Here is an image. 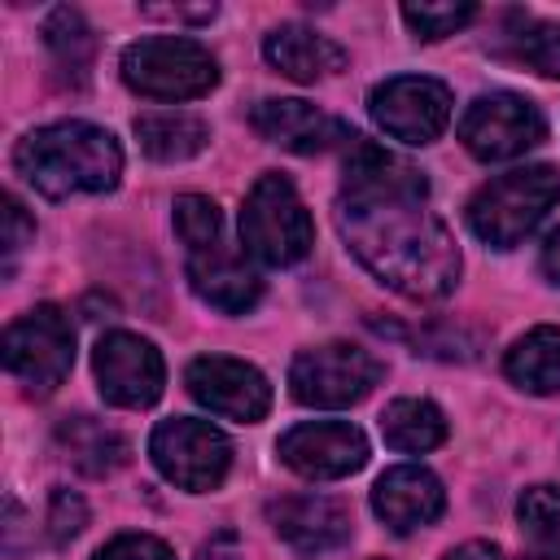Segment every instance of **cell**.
Returning <instances> with one entry per match:
<instances>
[{
    "label": "cell",
    "instance_id": "cell-23",
    "mask_svg": "<svg viewBox=\"0 0 560 560\" xmlns=\"http://www.w3.org/2000/svg\"><path fill=\"white\" fill-rule=\"evenodd\" d=\"M381 438L394 451L420 455V451H433L446 442V416L429 398H394L381 411Z\"/></svg>",
    "mask_w": 560,
    "mask_h": 560
},
{
    "label": "cell",
    "instance_id": "cell-10",
    "mask_svg": "<svg viewBox=\"0 0 560 560\" xmlns=\"http://www.w3.org/2000/svg\"><path fill=\"white\" fill-rule=\"evenodd\" d=\"M372 122L402 144H433L451 122V88L429 74H394L368 96Z\"/></svg>",
    "mask_w": 560,
    "mask_h": 560
},
{
    "label": "cell",
    "instance_id": "cell-15",
    "mask_svg": "<svg viewBox=\"0 0 560 560\" xmlns=\"http://www.w3.org/2000/svg\"><path fill=\"white\" fill-rule=\"evenodd\" d=\"M372 512L394 529V534H411L433 525L446 512V490L442 481L420 468V464H398L389 472L376 477L372 486Z\"/></svg>",
    "mask_w": 560,
    "mask_h": 560
},
{
    "label": "cell",
    "instance_id": "cell-19",
    "mask_svg": "<svg viewBox=\"0 0 560 560\" xmlns=\"http://www.w3.org/2000/svg\"><path fill=\"white\" fill-rule=\"evenodd\" d=\"M490 48L512 66H525L542 79H560V22L512 9L503 13V31L494 35Z\"/></svg>",
    "mask_w": 560,
    "mask_h": 560
},
{
    "label": "cell",
    "instance_id": "cell-25",
    "mask_svg": "<svg viewBox=\"0 0 560 560\" xmlns=\"http://www.w3.org/2000/svg\"><path fill=\"white\" fill-rule=\"evenodd\" d=\"M175 236L184 241L188 254L219 245L223 241V214H219V206L210 197H201V192L175 197Z\"/></svg>",
    "mask_w": 560,
    "mask_h": 560
},
{
    "label": "cell",
    "instance_id": "cell-9",
    "mask_svg": "<svg viewBox=\"0 0 560 560\" xmlns=\"http://www.w3.org/2000/svg\"><path fill=\"white\" fill-rule=\"evenodd\" d=\"M547 118L534 101L516 92H486L459 114V140L477 162H512L542 144Z\"/></svg>",
    "mask_w": 560,
    "mask_h": 560
},
{
    "label": "cell",
    "instance_id": "cell-28",
    "mask_svg": "<svg viewBox=\"0 0 560 560\" xmlns=\"http://www.w3.org/2000/svg\"><path fill=\"white\" fill-rule=\"evenodd\" d=\"M48 538L57 542V547H66L70 538H79L83 534V525H88V503L74 494V490H66V486H57L52 494H48Z\"/></svg>",
    "mask_w": 560,
    "mask_h": 560
},
{
    "label": "cell",
    "instance_id": "cell-16",
    "mask_svg": "<svg viewBox=\"0 0 560 560\" xmlns=\"http://www.w3.org/2000/svg\"><path fill=\"white\" fill-rule=\"evenodd\" d=\"M249 122H254V131L262 140L289 149V153H324L332 144H350L354 140V131L341 118L324 114L311 101H258Z\"/></svg>",
    "mask_w": 560,
    "mask_h": 560
},
{
    "label": "cell",
    "instance_id": "cell-30",
    "mask_svg": "<svg viewBox=\"0 0 560 560\" xmlns=\"http://www.w3.org/2000/svg\"><path fill=\"white\" fill-rule=\"evenodd\" d=\"M0 219H4V271H13L18 254L35 241V223H31V214L22 210V201H18V197H4Z\"/></svg>",
    "mask_w": 560,
    "mask_h": 560
},
{
    "label": "cell",
    "instance_id": "cell-29",
    "mask_svg": "<svg viewBox=\"0 0 560 560\" xmlns=\"http://www.w3.org/2000/svg\"><path fill=\"white\" fill-rule=\"evenodd\" d=\"M96 560H175V551L153 534H118L96 551Z\"/></svg>",
    "mask_w": 560,
    "mask_h": 560
},
{
    "label": "cell",
    "instance_id": "cell-35",
    "mask_svg": "<svg viewBox=\"0 0 560 560\" xmlns=\"http://www.w3.org/2000/svg\"><path fill=\"white\" fill-rule=\"evenodd\" d=\"M521 560H560V547H542V551H534V556H521Z\"/></svg>",
    "mask_w": 560,
    "mask_h": 560
},
{
    "label": "cell",
    "instance_id": "cell-2",
    "mask_svg": "<svg viewBox=\"0 0 560 560\" xmlns=\"http://www.w3.org/2000/svg\"><path fill=\"white\" fill-rule=\"evenodd\" d=\"M13 166L44 197L109 192L122 175V149L105 127L70 118L22 136L13 149Z\"/></svg>",
    "mask_w": 560,
    "mask_h": 560
},
{
    "label": "cell",
    "instance_id": "cell-22",
    "mask_svg": "<svg viewBox=\"0 0 560 560\" xmlns=\"http://www.w3.org/2000/svg\"><path fill=\"white\" fill-rule=\"evenodd\" d=\"M136 140L153 162H188L210 144V127L184 109H153L136 118Z\"/></svg>",
    "mask_w": 560,
    "mask_h": 560
},
{
    "label": "cell",
    "instance_id": "cell-27",
    "mask_svg": "<svg viewBox=\"0 0 560 560\" xmlns=\"http://www.w3.org/2000/svg\"><path fill=\"white\" fill-rule=\"evenodd\" d=\"M516 516H521V529L529 538L551 542L560 534V486H529L516 499Z\"/></svg>",
    "mask_w": 560,
    "mask_h": 560
},
{
    "label": "cell",
    "instance_id": "cell-13",
    "mask_svg": "<svg viewBox=\"0 0 560 560\" xmlns=\"http://www.w3.org/2000/svg\"><path fill=\"white\" fill-rule=\"evenodd\" d=\"M280 464L311 481H341L368 464V438L350 420H306L280 438Z\"/></svg>",
    "mask_w": 560,
    "mask_h": 560
},
{
    "label": "cell",
    "instance_id": "cell-5",
    "mask_svg": "<svg viewBox=\"0 0 560 560\" xmlns=\"http://www.w3.org/2000/svg\"><path fill=\"white\" fill-rule=\"evenodd\" d=\"M122 83L149 101H197L219 83V61L197 39L149 35L122 48Z\"/></svg>",
    "mask_w": 560,
    "mask_h": 560
},
{
    "label": "cell",
    "instance_id": "cell-12",
    "mask_svg": "<svg viewBox=\"0 0 560 560\" xmlns=\"http://www.w3.org/2000/svg\"><path fill=\"white\" fill-rule=\"evenodd\" d=\"M184 385L188 394L223 416V420H241V424H258L267 411H271V385L267 376L245 363V359H228V354H201L188 363L184 372Z\"/></svg>",
    "mask_w": 560,
    "mask_h": 560
},
{
    "label": "cell",
    "instance_id": "cell-14",
    "mask_svg": "<svg viewBox=\"0 0 560 560\" xmlns=\"http://www.w3.org/2000/svg\"><path fill=\"white\" fill-rule=\"evenodd\" d=\"M267 521L271 529L298 551V556H324L337 551L341 542H350L354 534V516L341 499L328 494H284L276 503H267Z\"/></svg>",
    "mask_w": 560,
    "mask_h": 560
},
{
    "label": "cell",
    "instance_id": "cell-26",
    "mask_svg": "<svg viewBox=\"0 0 560 560\" xmlns=\"http://www.w3.org/2000/svg\"><path fill=\"white\" fill-rule=\"evenodd\" d=\"M477 18V4H402V22L416 39H446Z\"/></svg>",
    "mask_w": 560,
    "mask_h": 560
},
{
    "label": "cell",
    "instance_id": "cell-4",
    "mask_svg": "<svg viewBox=\"0 0 560 560\" xmlns=\"http://www.w3.org/2000/svg\"><path fill=\"white\" fill-rule=\"evenodd\" d=\"M241 245L267 267H293L315 245V223L293 188V179L267 171L254 179L241 206Z\"/></svg>",
    "mask_w": 560,
    "mask_h": 560
},
{
    "label": "cell",
    "instance_id": "cell-24",
    "mask_svg": "<svg viewBox=\"0 0 560 560\" xmlns=\"http://www.w3.org/2000/svg\"><path fill=\"white\" fill-rule=\"evenodd\" d=\"M44 44H48V52H52V61H57L61 74L88 79L96 39H92V31H88V22H83L79 9H52L48 22H44Z\"/></svg>",
    "mask_w": 560,
    "mask_h": 560
},
{
    "label": "cell",
    "instance_id": "cell-31",
    "mask_svg": "<svg viewBox=\"0 0 560 560\" xmlns=\"http://www.w3.org/2000/svg\"><path fill=\"white\" fill-rule=\"evenodd\" d=\"M197 560H245V547H241L236 529H219V534H210V538L201 542Z\"/></svg>",
    "mask_w": 560,
    "mask_h": 560
},
{
    "label": "cell",
    "instance_id": "cell-21",
    "mask_svg": "<svg viewBox=\"0 0 560 560\" xmlns=\"http://www.w3.org/2000/svg\"><path fill=\"white\" fill-rule=\"evenodd\" d=\"M503 372L525 394H560V328L538 324L516 337L503 354Z\"/></svg>",
    "mask_w": 560,
    "mask_h": 560
},
{
    "label": "cell",
    "instance_id": "cell-8",
    "mask_svg": "<svg viewBox=\"0 0 560 560\" xmlns=\"http://www.w3.org/2000/svg\"><path fill=\"white\" fill-rule=\"evenodd\" d=\"M149 455H153V468L171 486L192 490V494L223 486L232 468V442L210 420H192V416L162 420L149 438Z\"/></svg>",
    "mask_w": 560,
    "mask_h": 560
},
{
    "label": "cell",
    "instance_id": "cell-18",
    "mask_svg": "<svg viewBox=\"0 0 560 560\" xmlns=\"http://www.w3.org/2000/svg\"><path fill=\"white\" fill-rule=\"evenodd\" d=\"M262 57L289 74L293 83H315V79H328L346 66V48L332 44L328 35L311 31V26H298V22H284L276 26L267 39H262Z\"/></svg>",
    "mask_w": 560,
    "mask_h": 560
},
{
    "label": "cell",
    "instance_id": "cell-6",
    "mask_svg": "<svg viewBox=\"0 0 560 560\" xmlns=\"http://www.w3.org/2000/svg\"><path fill=\"white\" fill-rule=\"evenodd\" d=\"M4 368L22 381L26 394L48 398L74 368V328L70 315L52 302L26 311L4 328Z\"/></svg>",
    "mask_w": 560,
    "mask_h": 560
},
{
    "label": "cell",
    "instance_id": "cell-3",
    "mask_svg": "<svg viewBox=\"0 0 560 560\" xmlns=\"http://www.w3.org/2000/svg\"><path fill=\"white\" fill-rule=\"evenodd\" d=\"M560 201V171L556 166H516L490 184H481L468 201V228L477 241L494 245V249H512L521 245L542 219L547 210Z\"/></svg>",
    "mask_w": 560,
    "mask_h": 560
},
{
    "label": "cell",
    "instance_id": "cell-20",
    "mask_svg": "<svg viewBox=\"0 0 560 560\" xmlns=\"http://www.w3.org/2000/svg\"><path fill=\"white\" fill-rule=\"evenodd\" d=\"M57 442H61L66 459L79 472H88V477H105V472L122 468L127 464V451H131L118 429H109V424H101L92 416H66L57 424Z\"/></svg>",
    "mask_w": 560,
    "mask_h": 560
},
{
    "label": "cell",
    "instance_id": "cell-17",
    "mask_svg": "<svg viewBox=\"0 0 560 560\" xmlns=\"http://www.w3.org/2000/svg\"><path fill=\"white\" fill-rule=\"evenodd\" d=\"M188 284H192V293H197L206 306H214V311H223V315H245V311L262 298L258 271L245 267V258L232 254L223 241L210 245V249L188 254Z\"/></svg>",
    "mask_w": 560,
    "mask_h": 560
},
{
    "label": "cell",
    "instance_id": "cell-32",
    "mask_svg": "<svg viewBox=\"0 0 560 560\" xmlns=\"http://www.w3.org/2000/svg\"><path fill=\"white\" fill-rule=\"evenodd\" d=\"M140 13H144V18H166V22H210L219 9H214V4H201V9H179V4H144Z\"/></svg>",
    "mask_w": 560,
    "mask_h": 560
},
{
    "label": "cell",
    "instance_id": "cell-11",
    "mask_svg": "<svg viewBox=\"0 0 560 560\" xmlns=\"http://www.w3.org/2000/svg\"><path fill=\"white\" fill-rule=\"evenodd\" d=\"M92 372H96V385H101V398L109 407H127V411H140V407H153L162 398V385H166V368H162V354L149 337L140 332H105L92 350Z\"/></svg>",
    "mask_w": 560,
    "mask_h": 560
},
{
    "label": "cell",
    "instance_id": "cell-1",
    "mask_svg": "<svg viewBox=\"0 0 560 560\" xmlns=\"http://www.w3.org/2000/svg\"><path fill=\"white\" fill-rule=\"evenodd\" d=\"M337 228L350 254L411 302H442L459 284V245L429 210V179L363 136L346 153Z\"/></svg>",
    "mask_w": 560,
    "mask_h": 560
},
{
    "label": "cell",
    "instance_id": "cell-7",
    "mask_svg": "<svg viewBox=\"0 0 560 560\" xmlns=\"http://www.w3.org/2000/svg\"><path fill=\"white\" fill-rule=\"evenodd\" d=\"M381 359L350 341H328L302 350L289 363V394L302 407H350L363 402L381 381Z\"/></svg>",
    "mask_w": 560,
    "mask_h": 560
},
{
    "label": "cell",
    "instance_id": "cell-33",
    "mask_svg": "<svg viewBox=\"0 0 560 560\" xmlns=\"http://www.w3.org/2000/svg\"><path fill=\"white\" fill-rule=\"evenodd\" d=\"M538 267H542V276H547L551 284H560V228H556V232H547L542 254H538Z\"/></svg>",
    "mask_w": 560,
    "mask_h": 560
},
{
    "label": "cell",
    "instance_id": "cell-34",
    "mask_svg": "<svg viewBox=\"0 0 560 560\" xmlns=\"http://www.w3.org/2000/svg\"><path fill=\"white\" fill-rule=\"evenodd\" d=\"M442 560H503V551L494 542H464V547L446 551Z\"/></svg>",
    "mask_w": 560,
    "mask_h": 560
}]
</instances>
